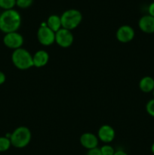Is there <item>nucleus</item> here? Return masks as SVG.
Wrapping results in <instances>:
<instances>
[{
    "instance_id": "obj_14",
    "label": "nucleus",
    "mask_w": 154,
    "mask_h": 155,
    "mask_svg": "<svg viewBox=\"0 0 154 155\" xmlns=\"http://www.w3.org/2000/svg\"><path fill=\"white\" fill-rule=\"evenodd\" d=\"M47 27H49L54 33L58 31L60 29H61L62 27L60 17L56 15H51L47 21Z\"/></svg>"
},
{
    "instance_id": "obj_20",
    "label": "nucleus",
    "mask_w": 154,
    "mask_h": 155,
    "mask_svg": "<svg viewBox=\"0 0 154 155\" xmlns=\"http://www.w3.org/2000/svg\"><path fill=\"white\" fill-rule=\"evenodd\" d=\"M86 155H102V154H101V151L100 148H93V149L88 150V151Z\"/></svg>"
},
{
    "instance_id": "obj_25",
    "label": "nucleus",
    "mask_w": 154,
    "mask_h": 155,
    "mask_svg": "<svg viewBox=\"0 0 154 155\" xmlns=\"http://www.w3.org/2000/svg\"><path fill=\"white\" fill-rule=\"evenodd\" d=\"M152 92H153V96H154V89H153V91H152Z\"/></svg>"
},
{
    "instance_id": "obj_19",
    "label": "nucleus",
    "mask_w": 154,
    "mask_h": 155,
    "mask_svg": "<svg viewBox=\"0 0 154 155\" xmlns=\"http://www.w3.org/2000/svg\"><path fill=\"white\" fill-rule=\"evenodd\" d=\"M146 109L147 113L149 114L150 116L153 117H154V98L148 101V103L146 104Z\"/></svg>"
},
{
    "instance_id": "obj_13",
    "label": "nucleus",
    "mask_w": 154,
    "mask_h": 155,
    "mask_svg": "<svg viewBox=\"0 0 154 155\" xmlns=\"http://www.w3.org/2000/svg\"><path fill=\"white\" fill-rule=\"evenodd\" d=\"M139 86L142 92H150L154 89V80L151 77H144L140 80Z\"/></svg>"
},
{
    "instance_id": "obj_15",
    "label": "nucleus",
    "mask_w": 154,
    "mask_h": 155,
    "mask_svg": "<svg viewBox=\"0 0 154 155\" xmlns=\"http://www.w3.org/2000/svg\"><path fill=\"white\" fill-rule=\"evenodd\" d=\"M11 145V143L10 139L5 136L0 137V152L8 151Z\"/></svg>"
},
{
    "instance_id": "obj_18",
    "label": "nucleus",
    "mask_w": 154,
    "mask_h": 155,
    "mask_svg": "<svg viewBox=\"0 0 154 155\" xmlns=\"http://www.w3.org/2000/svg\"><path fill=\"white\" fill-rule=\"evenodd\" d=\"M33 0H16V5L21 8H27L33 4Z\"/></svg>"
},
{
    "instance_id": "obj_11",
    "label": "nucleus",
    "mask_w": 154,
    "mask_h": 155,
    "mask_svg": "<svg viewBox=\"0 0 154 155\" xmlns=\"http://www.w3.org/2000/svg\"><path fill=\"white\" fill-rule=\"evenodd\" d=\"M138 25L140 30L144 33H154V18L150 15H144L140 18Z\"/></svg>"
},
{
    "instance_id": "obj_22",
    "label": "nucleus",
    "mask_w": 154,
    "mask_h": 155,
    "mask_svg": "<svg viewBox=\"0 0 154 155\" xmlns=\"http://www.w3.org/2000/svg\"><path fill=\"white\" fill-rule=\"evenodd\" d=\"M5 80H6L5 75L4 73L2 72V71H0V85L3 84V83L5 82Z\"/></svg>"
},
{
    "instance_id": "obj_12",
    "label": "nucleus",
    "mask_w": 154,
    "mask_h": 155,
    "mask_svg": "<svg viewBox=\"0 0 154 155\" xmlns=\"http://www.w3.org/2000/svg\"><path fill=\"white\" fill-rule=\"evenodd\" d=\"M49 60L48 53L45 50H39L33 56V66L36 68H42L45 66Z\"/></svg>"
},
{
    "instance_id": "obj_6",
    "label": "nucleus",
    "mask_w": 154,
    "mask_h": 155,
    "mask_svg": "<svg viewBox=\"0 0 154 155\" xmlns=\"http://www.w3.org/2000/svg\"><path fill=\"white\" fill-rule=\"evenodd\" d=\"M73 35L71 30L61 28L55 33V42L62 48H68L73 42Z\"/></svg>"
},
{
    "instance_id": "obj_3",
    "label": "nucleus",
    "mask_w": 154,
    "mask_h": 155,
    "mask_svg": "<svg viewBox=\"0 0 154 155\" xmlns=\"http://www.w3.org/2000/svg\"><path fill=\"white\" fill-rule=\"evenodd\" d=\"M10 140L11 145L15 148H24L31 140V132L27 127H19L11 134Z\"/></svg>"
},
{
    "instance_id": "obj_23",
    "label": "nucleus",
    "mask_w": 154,
    "mask_h": 155,
    "mask_svg": "<svg viewBox=\"0 0 154 155\" xmlns=\"http://www.w3.org/2000/svg\"><path fill=\"white\" fill-rule=\"evenodd\" d=\"M114 155H128V154H127L126 153L123 151H117L115 152Z\"/></svg>"
},
{
    "instance_id": "obj_9",
    "label": "nucleus",
    "mask_w": 154,
    "mask_h": 155,
    "mask_svg": "<svg viewBox=\"0 0 154 155\" xmlns=\"http://www.w3.org/2000/svg\"><path fill=\"white\" fill-rule=\"evenodd\" d=\"M80 143L84 148L87 149H93L98 146V139L93 133H85L82 135L80 137Z\"/></svg>"
},
{
    "instance_id": "obj_10",
    "label": "nucleus",
    "mask_w": 154,
    "mask_h": 155,
    "mask_svg": "<svg viewBox=\"0 0 154 155\" xmlns=\"http://www.w3.org/2000/svg\"><path fill=\"white\" fill-rule=\"evenodd\" d=\"M98 137L105 143L111 142L115 138V130L109 125H104L99 129Z\"/></svg>"
},
{
    "instance_id": "obj_16",
    "label": "nucleus",
    "mask_w": 154,
    "mask_h": 155,
    "mask_svg": "<svg viewBox=\"0 0 154 155\" xmlns=\"http://www.w3.org/2000/svg\"><path fill=\"white\" fill-rule=\"evenodd\" d=\"M16 5V0H0V8L6 10H11Z\"/></svg>"
},
{
    "instance_id": "obj_17",
    "label": "nucleus",
    "mask_w": 154,
    "mask_h": 155,
    "mask_svg": "<svg viewBox=\"0 0 154 155\" xmlns=\"http://www.w3.org/2000/svg\"><path fill=\"white\" fill-rule=\"evenodd\" d=\"M100 149H101L102 155H114L115 152H116L114 148L108 145H104V146L101 147V148H100Z\"/></svg>"
},
{
    "instance_id": "obj_8",
    "label": "nucleus",
    "mask_w": 154,
    "mask_h": 155,
    "mask_svg": "<svg viewBox=\"0 0 154 155\" xmlns=\"http://www.w3.org/2000/svg\"><path fill=\"white\" fill-rule=\"evenodd\" d=\"M134 30L128 25H123L118 29L116 32V38L122 43L129 42L134 39Z\"/></svg>"
},
{
    "instance_id": "obj_24",
    "label": "nucleus",
    "mask_w": 154,
    "mask_h": 155,
    "mask_svg": "<svg viewBox=\"0 0 154 155\" xmlns=\"http://www.w3.org/2000/svg\"><path fill=\"white\" fill-rule=\"evenodd\" d=\"M151 151H152V152L154 154V143L152 144V147H151Z\"/></svg>"
},
{
    "instance_id": "obj_21",
    "label": "nucleus",
    "mask_w": 154,
    "mask_h": 155,
    "mask_svg": "<svg viewBox=\"0 0 154 155\" xmlns=\"http://www.w3.org/2000/svg\"><path fill=\"white\" fill-rule=\"evenodd\" d=\"M148 12H149V15L154 18V2L149 5V8H148Z\"/></svg>"
},
{
    "instance_id": "obj_5",
    "label": "nucleus",
    "mask_w": 154,
    "mask_h": 155,
    "mask_svg": "<svg viewBox=\"0 0 154 155\" xmlns=\"http://www.w3.org/2000/svg\"><path fill=\"white\" fill-rule=\"evenodd\" d=\"M37 38L42 45L48 46L55 42V33L47 27V24H43L38 30Z\"/></svg>"
},
{
    "instance_id": "obj_2",
    "label": "nucleus",
    "mask_w": 154,
    "mask_h": 155,
    "mask_svg": "<svg viewBox=\"0 0 154 155\" xmlns=\"http://www.w3.org/2000/svg\"><path fill=\"white\" fill-rule=\"evenodd\" d=\"M14 65L20 70H27L33 66V56L27 50L23 48L15 49L11 55Z\"/></svg>"
},
{
    "instance_id": "obj_1",
    "label": "nucleus",
    "mask_w": 154,
    "mask_h": 155,
    "mask_svg": "<svg viewBox=\"0 0 154 155\" xmlns=\"http://www.w3.org/2000/svg\"><path fill=\"white\" fill-rule=\"evenodd\" d=\"M21 24V15L16 10H6L0 15V30L5 34L17 32Z\"/></svg>"
},
{
    "instance_id": "obj_4",
    "label": "nucleus",
    "mask_w": 154,
    "mask_h": 155,
    "mask_svg": "<svg viewBox=\"0 0 154 155\" xmlns=\"http://www.w3.org/2000/svg\"><path fill=\"white\" fill-rule=\"evenodd\" d=\"M60 20L62 28L71 30L79 25L82 20V15L76 9H69L62 14Z\"/></svg>"
},
{
    "instance_id": "obj_7",
    "label": "nucleus",
    "mask_w": 154,
    "mask_h": 155,
    "mask_svg": "<svg viewBox=\"0 0 154 155\" xmlns=\"http://www.w3.org/2000/svg\"><path fill=\"white\" fill-rule=\"evenodd\" d=\"M5 45L11 49H18L21 48L24 44V38L18 32L6 33L3 38Z\"/></svg>"
}]
</instances>
